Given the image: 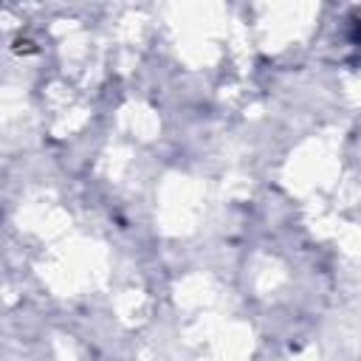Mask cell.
Returning <instances> with one entry per match:
<instances>
[{
  "mask_svg": "<svg viewBox=\"0 0 361 361\" xmlns=\"http://www.w3.org/2000/svg\"><path fill=\"white\" fill-rule=\"evenodd\" d=\"M358 39H361V25H358Z\"/></svg>",
  "mask_w": 361,
  "mask_h": 361,
  "instance_id": "cell-1",
  "label": "cell"
}]
</instances>
